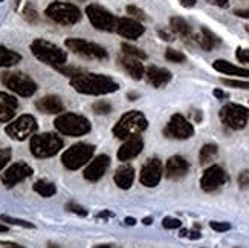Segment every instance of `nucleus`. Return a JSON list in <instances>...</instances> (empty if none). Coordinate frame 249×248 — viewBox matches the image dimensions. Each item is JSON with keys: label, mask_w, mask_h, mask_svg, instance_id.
<instances>
[{"label": "nucleus", "mask_w": 249, "mask_h": 248, "mask_svg": "<svg viewBox=\"0 0 249 248\" xmlns=\"http://www.w3.org/2000/svg\"><path fill=\"white\" fill-rule=\"evenodd\" d=\"M71 86L84 95H107L120 89V84L107 75L88 72H80L71 77Z\"/></svg>", "instance_id": "1"}, {"label": "nucleus", "mask_w": 249, "mask_h": 248, "mask_svg": "<svg viewBox=\"0 0 249 248\" xmlns=\"http://www.w3.org/2000/svg\"><path fill=\"white\" fill-rule=\"evenodd\" d=\"M147 126H148V121L142 112L130 111L118 120V123L112 129V132L116 138L128 139L132 136L139 135L142 131H145Z\"/></svg>", "instance_id": "2"}, {"label": "nucleus", "mask_w": 249, "mask_h": 248, "mask_svg": "<svg viewBox=\"0 0 249 248\" xmlns=\"http://www.w3.org/2000/svg\"><path fill=\"white\" fill-rule=\"evenodd\" d=\"M31 52L34 56L43 61L49 64V66L53 68H61L63 64H66L68 61V52L63 51L60 46L53 45V43L48 41V40H43V38H37L31 43Z\"/></svg>", "instance_id": "3"}, {"label": "nucleus", "mask_w": 249, "mask_h": 248, "mask_svg": "<svg viewBox=\"0 0 249 248\" xmlns=\"http://www.w3.org/2000/svg\"><path fill=\"white\" fill-rule=\"evenodd\" d=\"M53 126L55 129L66 136H83L86 134L90 132V121L86 116L78 115V114H61L55 118L53 121Z\"/></svg>", "instance_id": "4"}, {"label": "nucleus", "mask_w": 249, "mask_h": 248, "mask_svg": "<svg viewBox=\"0 0 249 248\" xmlns=\"http://www.w3.org/2000/svg\"><path fill=\"white\" fill-rule=\"evenodd\" d=\"M63 149V139L55 134H40L32 135L29 141V150L36 158H51L57 155Z\"/></svg>", "instance_id": "5"}, {"label": "nucleus", "mask_w": 249, "mask_h": 248, "mask_svg": "<svg viewBox=\"0 0 249 248\" xmlns=\"http://www.w3.org/2000/svg\"><path fill=\"white\" fill-rule=\"evenodd\" d=\"M45 14L58 25L63 26H71L78 23L81 20V11L78 6H75L73 3H68V2H53L51 3Z\"/></svg>", "instance_id": "6"}, {"label": "nucleus", "mask_w": 249, "mask_h": 248, "mask_svg": "<svg viewBox=\"0 0 249 248\" xmlns=\"http://www.w3.org/2000/svg\"><path fill=\"white\" fill-rule=\"evenodd\" d=\"M0 80L5 88L20 96H31L37 91V83L23 72H3Z\"/></svg>", "instance_id": "7"}, {"label": "nucleus", "mask_w": 249, "mask_h": 248, "mask_svg": "<svg viewBox=\"0 0 249 248\" xmlns=\"http://www.w3.org/2000/svg\"><path fill=\"white\" fill-rule=\"evenodd\" d=\"M93 152H95V147L92 144L77 143L71 146L66 152L61 155V163L69 170H78L80 167L88 164L92 159Z\"/></svg>", "instance_id": "8"}, {"label": "nucleus", "mask_w": 249, "mask_h": 248, "mask_svg": "<svg viewBox=\"0 0 249 248\" xmlns=\"http://www.w3.org/2000/svg\"><path fill=\"white\" fill-rule=\"evenodd\" d=\"M219 116H220V121L226 127L232 129V131H240V129L246 127L249 121V109L242 104L228 103L220 109Z\"/></svg>", "instance_id": "9"}, {"label": "nucleus", "mask_w": 249, "mask_h": 248, "mask_svg": "<svg viewBox=\"0 0 249 248\" xmlns=\"http://www.w3.org/2000/svg\"><path fill=\"white\" fill-rule=\"evenodd\" d=\"M37 127V120L32 115H20L17 120L5 127V132L9 138L16 139V141H25L26 138L36 134Z\"/></svg>", "instance_id": "10"}, {"label": "nucleus", "mask_w": 249, "mask_h": 248, "mask_svg": "<svg viewBox=\"0 0 249 248\" xmlns=\"http://www.w3.org/2000/svg\"><path fill=\"white\" fill-rule=\"evenodd\" d=\"M64 45L69 51H72L77 56H83L86 58H93V60H104L107 58V51L96 45V43L83 40V38H68L64 41Z\"/></svg>", "instance_id": "11"}, {"label": "nucleus", "mask_w": 249, "mask_h": 248, "mask_svg": "<svg viewBox=\"0 0 249 248\" xmlns=\"http://www.w3.org/2000/svg\"><path fill=\"white\" fill-rule=\"evenodd\" d=\"M86 14H88L90 23L100 31H107V32H112L116 31V23H118V19L107 11L106 8L100 6V5H88L86 6Z\"/></svg>", "instance_id": "12"}, {"label": "nucleus", "mask_w": 249, "mask_h": 248, "mask_svg": "<svg viewBox=\"0 0 249 248\" xmlns=\"http://www.w3.org/2000/svg\"><path fill=\"white\" fill-rule=\"evenodd\" d=\"M164 135L175 139H188L194 135V127L183 115L175 114L165 126Z\"/></svg>", "instance_id": "13"}, {"label": "nucleus", "mask_w": 249, "mask_h": 248, "mask_svg": "<svg viewBox=\"0 0 249 248\" xmlns=\"http://www.w3.org/2000/svg\"><path fill=\"white\" fill-rule=\"evenodd\" d=\"M31 175H32V167L29 164L23 163V161H18V163H14L13 166H9L3 172L2 176H0V179H2L5 187L11 189V187L17 186L18 182L29 178Z\"/></svg>", "instance_id": "14"}, {"label": "nucleus", "mask_w": 249, "mask_h": 248, "mask_svg": "<svg viewBox=\"0 0 249 248\" xmlns=\"http://www.w3.org/2000/svg\"><path fill=\"white\" fill-rule=\"evenodd\" d=\"M228 181V175L220 166H211L203 172V175L200 178V187L203 191H214L219 187H222L225 182Z\"/></svg>", "instance_id": "15"}, {"label": "nucleus", "mask_w": 249, "mask_h": 248, "mask_svg": "<svg viewBox=\"0 0 249 248\" xmlns=\"http://www.w3.org/2000/svg\"><path fill=\"white\" fill-rule=\"evenodd\" d=\"M164 173V169H162V163L158 158H151L141 169L139 173V181L141 184L145 187H155L159 184V181Z\"/></svg>", "instance_id": "16"}, {"label": "nucleus", "mask_w": 249, "mask_h": 248, "mask_svg": "<svg viewBox=\"0 0 249 248\" xmlns=\"http://www.w3.org/2000/svg\"><path fill=\"white\" fill-rule=\"evenodd\" d=\"M116 32L120 36L130 38V40H136L145 32V28L142 26V23L132 17H121L118 19L116 23Z\"/></svg>", "instance_id": "17"}, {"label": "nucleus", "mask_w": 249, "mask_h": 248, "mask_svg": "<svg viewBox=\"0 0 249 248\" xmlns=\"http://www.w3.org/2000/svg\"><path fill=\"white\" fill-rule=\"evenodd\" d=\"M109 166H110V158L107 155H98V156H95L89 163V166L84 169L83 175L88 181L95 182V181H98L104 176Z\"/></svg>", "instance_id": "18"}, {"label": "nucleus", "mask_w": 249, "mask_h": 248, "mask_svg": "<svg viewBox=\"0 0 249 248\" xmlns=\"http://www.w3.org/2000/svg\"><path fill=\"white\" fill-rule=\"evenodd\" d=\"M188 170H190L188 161L183 156L176 155V156H171L167 161V164H165V176L168 179L176 181V179H180V178L185 176L188 173Z\"/></svg>", "instance_id": "19"}, {"label": "nucleus", "mask_w": 249, "mask_h": 248, "mask_svg": "<svg viewBox=\"0 0 249 248\" xmlns=\"http://www.w3.org/2000/svg\"><path fill=\"white\" fill-rule=\"evenodd\" d=\"M142 149H144L142 138H141L139 135H136V136L125 139V143L118 149L116 156L120 161H128V159L138 156L141 152H142Z\"/></svg>", "instance_id": "20"}, {"label": "nucleus", "mask_w": 249, "mask_h": 248, "mask_svg": "<svg viewBox=\"0 0 249 248\" xmlns=\"http://www.w3.org/2000/svg\"><path fill=\"white\" fill-rule=\"evenodd\" d=\"M18 109V101L16 96L6 92H0V123H8L14 118Z\"/></svg>", "instance_id": "21"}, {"label": "nucleus", "mask_w": 249, "mask_h": 248, "mask_svg": "<svg viewBox=\"0 0 249 248\" xmlns=\"http://www.w3.org/2000/svg\"><path fill=\"white\" fill-rule=\"evenodd\" d=\"M36 107L40 112L48 114V115H57V114H61L64 111V104L57 95L43 96V98L36 101Z\"/></svg>", "instance_id": "22"}, {"label": "nucleus", "mask_w": 249, "mask_h": 248, "mask_svg": "<svg viewBox=\"0 0 249 248\" xmlns=\"http://www.w3.org/2000/svg\"><path fill=\"white\" fill-rule=\"evenodd\" d=\"M120 64L123 66V69L132 77L133 80H141L145 75V68L144 64L141 63V60L138 58H133V57H128L125 56V54H123V56L120 57Z\"/></svg>", "instance_id": "23"}, {"label": "nucleus", "mask_w": 249, "mask_h": 248, "mask_svg": "<svg viewBox=\"0 0 249 248\" xmlns=\"http://www.w3.org/2000/svg\"><path fill=\"white\" fill-rule=\"evenodd\" d=\"M145 78L153 88H162V86H165L171 80V74L164 68L150 66L145 71Z\"/></svg>", "instance_id": "24"}, {"label": "nucleus", "mask_w": 249, "mask_h": 248, "mask_svg": "<svg viewBox=\"0 0 249 248\" xmlns=\"http://www.w3.org/2000/svg\"><path fill=\"white\" fill-rule=\"evenodd\" d=\"M113 181L115 184L123 189V190H127L132 187L133 181H135V170L132 166H123L120 167L113 175Z\"/></svg>", "instance_id": "25"}, {"label": "nucleus", "mask_w": 249, "mask_h": 248, "mask_svg": "<svg viewBox=\"0 0 249 248\" xmlns=\"http://www.w3.org/2000/svg\"><path fill=\"white\" fill-rule=\"evenodd\" d=\"M213 68L215 71H219L222 74H226V75H235V77H245V78H249V69H245V68H240V66H235V64L226 61V60H215L213 63Z\"/></svg>", "instance_id": "26"}, {"label": "nucleus", "mask_w": 249, "mask_h": 248, "mask_svg": "<svg viewBox=\"0 0 249 248\" xmlns=\"http://www.w3.org/2000/svg\"><path fill=\"white\" fill-rule=\"evenodd\" d=\"M194 40H196L197 45L205 51H211L214 46H217L220 43V38L215 34H213V32L210 29H207V28H202L200 34L194 37Z\"/></svg>", "instance_id": "27"}, {"label": "nucleus", "mask_w": 249, "mask_h": 248, "mask_svg": "<svg viewBox=\"0 0 249 248\" xmlns=\"http://www.w3.org/2000/svg\"><path fill=\"white\" fill-rule=\"evenodd\" d=\"M170 28L175 34H178L182 38H190L193 36L191 26L188 25V21L182 17H171L170 19Z\"/></svg>", "instance_id": "28"}, {"label": "nucleus", "mask_w": 249, "mask_h": 248, "mask_svg": "<svg viewBox=\"0 0 249 248\" xmlns=\"http://www.w3.org/2000/svg\"><path fill=\"white\" fill-rule=\"evenodd\" d=\"M20 60H21V56L18 52L0 45V68L16 66L17 63H20Z\"/></svg>", "instance_id": "29"}, {"label": "nucleus", "mask_w": 249, "mask_h": 248, "mask_svg": "<svg viewBox=\"0 0 249 248\" xmlns=\"http://www.w3.org/2000/svg\"><path fill=\"white\" fill-rule=\"evenodd\" d=\"M34 191L38 193V195L43 196V198H51V196H53L57 193V189H55V186L52 184V182L40 179L34 184Z\"/></svg>", "instance_id": "30"}, {"label": "nucleus", "mask_w": 249, "mask_h": 248, "mask_svg": "<svg viewBox=\"0 0 249 248\" xmlns=\"http://www.w3.org/2000/svg\"><path fill=\"white\" fill-rule=\"evenodd\" d=\"M217 155V146L215 144H205L202 146L200 149V153H199V161H200V164L205 166V164H208L213 161V158Z\"/></svg>", "instance_id": "31"}, {"label": "nucleus", "mask_w": 249, "mask_h": 248, "mask_svg": "<svg viewBox=\"0 0 249 248\" xmlns=\"http://www.w3.org/2000/svg\"><path fill=\"white\" fill-rule=\"evenodd\" d=\"M121 49H123V54H125V56H128V57H133V58H138V60H145L147 58V54L144 51H141L139 48H136L133 45H128V43H123Z\"/></svg>", "instance_id": "32"}, {"label": "nucleus", "mask_w": 249, "mask_h": 248, "mask_svg": "<svg viewBox=\"0 0 249 248\" xmlns=\"http://www.w3.org/2000/svg\"><path fill=\"white\" fill-rule=\"evenodd\" d=\"M92 111L96 114V115H107V114H110L112 112V104L109 101H96L92 104Z\"/></svg>", "instance_id": "33"}, {"label": "nucleus", "mask_w": 249, "mask_h": 248, "mask_svg": "<svg viewBox=\"0 0 249 248\" xmlns=\"http://www.w3.org/2000/svg\"><path fill=\"white\" fill-rule=\"evenodd\" d=\"M0 221L8 222L11 225H18V227H23V229H34V224L23 221V219H17V218H13V216H8V214H2V216H0Z\"/></svg>", "instance_id": "34"}, {"label": "nucleus", "mask_w": 249, "mask_h": 248, "mask_svg": "<svg viewBox=\"0 0 249 248\" xmlns=\"http://www.w3.org/2000/svg\"><path fill=\"white\" fill-rule=\"evenodd\" d=\"M21 16H23V19L28 21V23H37L38 21V13L36 11V8H32V5H29V3L25 6Z\"/></svg>", "instance_id": "35"}, {"label": "nucleus", "mask_w": 249, "mask_h": 248, "mask_svg": "<svg viewBox=\"0 0 249 248\" xmlns=\"http://www.w3.org/2000/svg\"><path fill=\"white\" fill-rule=\"evenodd\" d=\"M220 81H222V84H225V86H230V88H235V89H249V81H245V80L222 78Z\"/></svg>", "instance_id": "36"}, {"label": "nucleus", "mask_w": 249, "mask_h": 248, "mask_svg": "<svg viewBox=\"0 0 249 248\" xmlns=\"http://www.w3.org/2000/svg\"><path fill=\"white\" fill-rule=\"evenodd\" d=\"M165 58L171 63H182L185 61V56L182 52L176 51V49H167L165 51Z\"/></svg>", "instance_id": "37"}, {"label": "nucleus", "mask_w": 249, "mask_h": 248, "mask_svg": "<svg viewBox=\"0 0 249 248\" xmlns=\"http://www.w3.org/2000/svg\"><path fill=\"white\" fill-rule=\"evenodd\" d=\"M125 11H127V14H130V17L132 19H135V20H147V16H145V13L142 9H139V8H136V6H133V5H128L127 8H125Z\"/></svg>", "instance_id": "38"}, {"label": "nucleus", "mask_w": 249, "mask_h": 248, "mask_svg": "<svg viewBox=\"0 0 249 248\" xmlns=\"http://www.w3.org/2000/svg\"><path fill=\"white\" fill-rule=\"evenodd\" d=\"M66 210L78 214V216H88V210L83 209L81 206H78V204H75V202H68L66 204Z\"/></svg>", "instance_id": "39"}, {"label": "nucleus", "mask_w": 249, "mask_h": 248, "mask_svg": "<svg viewBox=\"0 0 249 248\" xmlns=\"http://www.w3.org/2000/svg\"><path fill=\"white\" fill-rule=\"evenodd\" d=\"M180 225H182V222L176 218H164V221H162V227L167 230H176L180 227Z\"/></svg>", "instance_id": "40"}, {"label": "nucleus", "mask_w": 249, "mask_h": 248, "mask_svg": "<svg viewBox=\"0 0 249 248\" xmlns=\"http://www.w3.org/2000/svg\"><path fill=\"white\" fill-rule=\"evenodd\" d=\"M11 159V149H0V170H3L5 166Z\"/></svg>", "instance_id": "41"}, {"label": "nucleus", "mask_w": 249, "mask_h": 248, "mask_svg": "<svg viewBox=\"0 0 249 248\" xmlns=\"http://www.w3.org/2000/svg\"><path fill=\"white\" fill-rule=\"evenodd\" d=\"M210 227L213 230H215V231L222 233V231H228L231 229V225L228 222H215V221H213V222H210Z\"/></svg>", "instance_id": "42"}, {"label": "nucleus", "mask_w": 249, "mask_h": 248, "mask_svg": "<svg viewBox=\"0 0 249 248\" xmlns=\"http://www.w3.org/2000/svg\"><path fill=\"white\" fill-rule=\"evenodd\" d=\"M239 186L240 189H249V172L243 170L239 175Z\"/></svg>", "instance_id": "43"}, {"label": "nucleus", "mask_w": 249, "mask_h": 248, "mask_svg": "<svg viewBox=\"0 0 249 248\" xmlns=\"http://www.w3.org/2000/svg\"><path fill=\"white\" fill-rule=\"evenodd\" d=\"M235 57L240 63H249V49H242L239 48L235 52Z\"/></svg>", "instance_id": "44"}, {"label": "nucleus", "mask_w": 249, "mask_h": 248, "mask_svg": "<svg viewBox=\"0 0 249 248\" xmlns=\"http://www.w3.org/2000/svg\"><path fill=\"white\" fill-rule=\"evenodd\" d=\"M159 37H160L162 40H165V41H173V40H175V37H173L171 32L164 31V29H159Z\"/></svg>", "instance_id": "45"}, {"label": "nucleus", "mask_w": 249, "mask_h": 248, "mask_svg": "<svg viewBox=\"0 0 249 248\" xmlns=\"http://www.w3.org/2000/svg\"><path fill=\"white\" fill-rule=\"evenodd\" d=\"M207 2L211 5H215V6H220V8L228 6V0H207Z\"/></svg>", "instance_id": "46"}, {"label": "nucleus", "mask_w": 249, "mask_h": 248, "mask_svg": "<svg viewBox=\"0 0 249 248\" xmlns=\"http://www.w3.org/2000/svg\"><path fill=\"white\" fill-rule=\"evenodd\" d=\"M234 14L242 19H249V9H235Z\"/></svg>", "instance_id": "47"}, {"label": "nucleus", "mask_w": 249, "mask_h": 248, "mask_svg": "<svg viewBox=\"0 0 249 248\" xmlns=\"http://www.w3.org/2000/svg\"><path fill=\"white\" fill-rule=\"evenodd\" d=\"M214 96L215 98H220V100H223V98H228V94L226 92H223V91H220V89H214Z\"/></svg>", "instance_id": "48"}, {"label": "nucleus", "mask_w": 249, "mask_h": 248, "mask_svg": "<svg viewBox=\"0 0 249 248\" xmlns=\"http://www.w3.org/2000/svg\"><path fill=\"white\" fill-rule=\"evenodd\" d=\"M179 2L182 6H185V8H191V6L196 5V0H179Z\"/></svg>", "instance_id": "49"}, {"label": "nucleus", "mask_w": 249, "mask_h": 248, "mask_svg": "<svg viewBox=\"0 0 249 248\" xmlns=\"http://www.w3.org/2000/svg\"><path fill=\"white\" fill-rule=\"evenodd\" d=\"M112 216H113V213H110V211H101L98 214V218H112Z\"/></svg>", "instance_id": "50"}, {"label": "nucleus", "mask_w": 249, "mask_h": 248, "mask_svg": "<svg viewBox=\"0 0 249 248\" xmlns=\"http://www.w3.org/2000/svg\"><path fill=\"white\" fill-rule=\"evenodd\" d=\"M138 96H139V95L135 94V92H128V94H127V98H128V100H132V101L138 100Z\"/></svg>", "instance_id": "51"}, {"label": "nucleus", "mask_w": 249, "mask_h": 248, "mask_svg": "<svg viewBox=\"0 0 249 248\" xmlns=\"http://www.w3.org/2000/svg\"><path fill=\"white\" fill-rule=\"evenodd\" d=\"M6 245V248H25V247H21V245H17V244H5Z\"/></svg>", "instance_id": "52"}, {"label": "nucleus", "mask_w": 249, "mask_h": 248, "mask_svg": "<svg viewBox=\"0 0 249 248\" xmlns=\"http://www.w3.org/2000/svg\"><path fill=\"white\" fill-rule=\"evenodd\" d=\"M125 224H127V225H135L136 221H135L133 218H125Z\"/></svg>", "instance_id": "53"}, {"label": "nucleus", "mask_w": 249, "mask_h": 248, "mask_svg": "<svg viewBox=\"0 0 249 248\" xmlns=\"http://www.w3.org/2000/svg\"><path fill=\"white\" fill-rule=\"evenodd\" d=\"M8 231V227H6V225H2V224H0V233H6Z\"/></svg>", "instance_id": "54"}, {"label": "nucleus", "mask_w": 249, "mask_h": 248, "mask_svg": "<svg viewBox=\"0 0 249 248\" xmlns=\"http://www.w3.org/2000/svg\"><path fill=\"white\" fill-rule=\"evenodd\" d=\"M142 224H144V225H150V224H151V218H144V219H142Z\"/></svg>", "instance_id": "55"}, {"label": "nucleus", "mask_w": 249, "mask_h": 248, "mask_svg": "<svg viewBox=\"0 0 249 248\" xmlns=\"http://www.w3.org/2000/svg\"><path fill=\"white\" fill-rule=\"evenodd\" d=\"M93 248H112L110 245H96V247H93Z\"/></svg>", "instance_id": "56"}, {"label": "nucleus", "mask_w": 249, "mask_h": 248, "mask_svg": "<svg viewBox=\"0 0 249 248\" xmlns=\"http://www.w3.org/2000/svg\"><path fill=\"white\" fill-rule=\"evenodd\" d=\"M48 248H60V247L55 245V244H48Z\"/></svg>", "instance_id": "57"}, {"label": "nucleus", "mask_w": 249, "mask_h": 248, "mask_svg": "<svg viewBox=\"0 0 249 248\" xmlns=\"http://www.w3.org/2000/svg\"><path fill=\"white\" fill-rule=\"evenodd\" d=\"M246 31H248V32H249V25H248V26H246Z\"/></svg>", "instance_id": "58"}, {"label": "nucleus", "mask_w": 249, "mask_h": 248, "mask_svg": "<svg viewBox=\"0 0 249 248\" xmlns=\"http://www.w3.org/2000/svg\"><path fill=\"white\" fill-rule=\"evenodd\" d=\"M0 2H3V0H0Z\"/></svg>", "instance_id": "59"}]
</instances>
